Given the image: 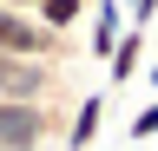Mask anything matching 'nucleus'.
Here are the masks:
<instances>
[{
    "mask_svg": "<svg viewBox=\"0 0 158 151\" xmlns=\"http://www.w3.org/2000/svg\"><path fill=\"white\" fill-rule=\"evenodd\" d=\"M125 131H132V138H138V145H145V138H158V99H145V105H138Z\"/></svg>",
    "mask_w": 158,
    "mask_h": 151,
    "instance_id": "1a4fd4ad",
    "label": "nucleus"
},
{
    "mask_svg": "<svg viewBox=\"0 0 158 151\" xmlns=\"http://www.w3.org/2000/svg\"><path fill=\"white\" fill-rule=\"evenodd\" d=\"M86 13H92V0H40L33 20L46 26V33H59V40H73V33L86 26Z\"/></svg>",
    "mask_w": 158,
    "mask_h": 151,
    "instance_id": "0eeeda50",
    "label": "nucleus"
},
{
    "mask_svg": "<svg viewBox=\"0 0 158 151\" xmlns=\"http://www.w3.org/2000/svg\"><path fill=\"white\" fill-rule=\"evenodd\" d=\"M118 33H125V7H118V0H92V13H86V53H92L99 66L112 59Z\"/></svg>",
    "mask_w": 158,
    "mask_h": 151,
    "instance_id": "39448f33",
    "label": "nucleus"
},
{
    "mask_svg": "<svg viewBox=\"0 0 158 151\" xmlns=\"http://www.w3.org/2000/svg\"><path fill=\"white\" fill-rule=\"evenodd\" d=\"M0 7H13V13H33V7H40V0H0Z\"/></svg>",
    "mask_w": 158,
    "mask_h": 151,
    "instance_id": "9b49d317",
    "label": "nucleus"
},
{
    "mask_svg": "<svg viewBox=\"0 0 158 151\" xmlns=\"http://www.w3.org/2000/svg\"><path fill=\"white\" fill-rule=\"evenodd\" d=\"M66 112L73 105H20L0 99V151H53L66 138Z\"/></svg>",
    "mask_w": 158,
    "mask_h": 151,
    "instance_id": "f257e3e1",
    "label": "nucleus"
},
{
    "mask_svg": "<svg viewBox=\"0 0 158 151\" xmlns=\"http://www.w3.org/2000/svg\"><path fill=\"white\" fill-rule=\"evenodd\" d=\"M99 131H106V92H79L73 112H66V138H59V151H92Z\"/></svg>",
    "mask_w": 158,
    "mask_h": 151,
    "instance_id": "20e7f679",
    "label": "nucleus"
},
{
    "mask_svg": "<svg viewBox=\"0 0 158 151\" xmlns=\"http://www.w3.org/2000/svg\"><path fill=\"white\" fill-rule=\"evenodd\" d=\"M0 53L7 59H46V66H73V40H59L33 20V13L0 7Z\"/></svg>",
    "mask_w": 158,
    "mask_h": 151,
    "instance_id": "7ed1b4c3",
    "label": "nucleus"
},
{
    "mask_svg": "<svg viewBox=\"0 0 158 151\" xmlns=\"http://www.w3.org/2000/svg\"><path fill=\"white\" fill-rule=\"evenodd\" d=\"M118 7H125V26H138V33L158 26V0H118Z\"/></svg>",
    "mask_w": 158,
    "mask_h": 151,
    "instance_id": "6e6552de",
    "label": "nucleus"
},
{
    "mask_svg": "<svg viewBox=\"0 0 158 151\" xmlns=\"http://www.w3.org/2000/svg\"><path fill=\"white\" fill-rule=\"evenodd\" d=\"M145 85H152V99H158V59H145Z\"/></svg>",
    "mask_w": 158,
    "mask_h": 151,
    "instance_id": "9d476101",
    "label": "nucleus"
},
{
    "mask_svg": "<svg viewBox=\"0 0 158 151\" xmlns=\"http://www.w3.org/2000/svg\"><path fill=\"white\" fill-rule=\"evenodd\" d=\"M145 46H152V33L125 26V33H118V46H112V59H106V79H112V85H132L138 72H145Z\"/></svg>",
    "mask_w": 158,
    "mask_h": 151,
    "instance_id": "423d86ee",
    "label": "nucleus"
},
{
    "mask_svg": "<svg viewBox=\"0 0 158 151\" xmlns=\"http://www.w3.org/2000/svg\"><path fill=\"white\" fill-rule=\"evenodd\" d=\"M0 99H20V105H73L66 66H46V59H7V53H0Z\"/></svg>",
    "mask_w": 158,
    "mask_h": 151,
    "instance_id": "f03ea898",
    "label": "nucleus"
}]
</instances>
